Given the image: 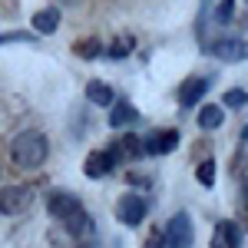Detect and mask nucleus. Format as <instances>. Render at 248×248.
Wrapping results in <instances>:
<instances>
[{
	"label": "nucleus",
	"mask_w": 248,
	"mask_h": 248,
	"mask_svg": "<svg viewBox=\"0 0 248 248\" xmlns=\"http://www.w3.org/2000/svg\"><path fill=\"white\" fill-rule=\"evenodd\" d=\"M10 155H14V162H17L20 169H37L50 155V139L40 129H23L10 142Z\"/></svg>",
	"instance_id": "f257e3e1"
},
{
	"label": "nucleus",
	"mask_w": 248,
	"mask_h": 248,
	"mask_svg": "<svg viewBox=\"0 0 248 248\" xmlns=\"http://www.w3.org/2000/svg\"><path fill=\"white\" fill-rule=\"evenodd\" d=\"M162 235H166V248H192L195 232H192L189 212H175V215L169 218V229L162 232Z\"/></svg>",
	"instance_id": "f03ea898"
},
{
	"label": "nucleus",
	"mask_w": 248,
	"mask_h": 248,
	"mask_svg": "<svg viewBox=\"0 0 248 248\" xmlns=\"http://www.w3.org/2000/svg\"><path fill=\"white\" fill-rule=\"evenodd\" d=\"M33 202V189L30 186H7L0 189V215H17Z\"/></svg>",
	"instance_id": "7ed1b4c3"
},
{
	"label": "nucleus",
	"mask_w": 248,
	"mask_h": 248,
	"mask_svg": "<svg viewBox=\"0 0 248 248\" xmlns=\"http://www.w3.org/2000/svg\"><path fill=\"white\" fill-rule=\"evenodd\" d=\"M209 53L218 57L222 63H238V60H248V43H242V40H235V37H222L218 43L209 46Z\"/></svg>",
	"instance_id": "20e7f679"
},
{
	"label": "nucleus",
	"mask_w": 248,
	"mask_h": 248,
	"mask_svg": "<svg viewBox=\"0 0 248 248\" xmlns=\"http://www.w3.org/2000/svg\"><path fill=\"white\" fill-rule=\"evenodd\" d=\"M116 215H119V222H126L129 229H136L139 222H142V215H146V199L142 195H123V202H119V209H116Z\"/></svg>",
	"instance_id": "39448f33"
},
{
	"label": "nucleus",
	"mask_w": 248,
	"mask_h": 248,
	"mask_svg": "<svg viewBox=\"0 0 248 248\" xmlns=\"http://www.w3.org/2000/svg\"><path fill=\"white\" fill-rule=\"evenodd\" d=\"M179 146V133L175 129H159V133H149L142 139V149L149 155H166Z\"/></svg>",
	"instance_id": "423d86ee"
},
{
	"label": "nucleus",
	"mask_w": 248,
	"mask_h": 248,
	"mask_svg": "<svg viewBox=\"0 0 248 248\" xmlns=\"http://www.w3.org/2000/svg\"><path fill=\"white\" fill-rule=\"evenodd\" d=\"M109 155H113V162H133V159H139V155H146V149H142V139L139 136H123V139H116L113 149H109Z\"/></svg>",
	"instance_id": "0eeeda50"
},
{
	"label": "nucleus",
	"mask_w": 248,
	"mask_h": 248,
	"mask_svg": "<svg viewBox=\"0 0 248 248\" xmlns=\"http://www.w3.org/2000/svg\"><path fill=\"white\" fill-rule=\"evenodd\" d=\"M79 205H83V202H79L73 192H50V195H46V209H50V215L60 218V222H63L73 209H79Z\"/></svg>",
	"instance_id": "6e6552de"
},
{
	"label": "nucleus",
	"mask_w": 248,
	"mask_h": 248,
	"mask_svg": "<svg viewBox=\"0 0 248 248\" xmlns=\"http://www.w3.org/2000/svg\"><path fill=\"white\" fill-rule=\"evenodd\" d=\"M63 229L70 232V235H77V238H90L93 235V218H90V212L79 205V209H73L63 218Z\"/></svg>",
	"instance_id": "1a4fd4ad"
},
{
	"label": "nucleus",
	"mask_w": 248,
	"mask_h": 248,
	"mask_svg": "<svg viewBox=\"0 0 248 248\" xmlns=\"http://www.w3.org/2000/svg\"><path fill=\"white\" fill-rule=\"evenodd\" d=\"M205 90H209V79H202V77H189L182 86H179V103L189 109V106H195L202 96H205Z\"/></svg>",
	"instance_id": "9d476101"
},
{
	"label": "nucleus",
	"mask_w": 248,
	"mask_h": 248,
	"mask_svg": "<svg viewBox=\"0 0 248 248\" xmlns=\"http://www.w3.org/2000/svg\"><path fill=\"white\" fill-rule=\"evenodd\" d=\"M242 245V232L235 222H222L212 235V248H238Z\"/></svg>",
	"instance_id": "9b49d317"
},
{
	"label": "nucleus",
	"mask_w": 248,
	"mask_h": 248,
	"mask_svg": "<svg viewBox=\"0 0 248 248\" xmlns=\"http://www.w3.org/2000/svg\"><path fill=\"white\" fill-rule=\"evenodd\" d=\"M113 166H116V162H113V155H109V153H90V155H86V162H83V172H86L90 179H103Z\"/></svg>",
	"instance_id": "f8f14e48"
},
{
	"label": "nucleus",
	"mask_w": 248,
	"mask_h": 248,
	"mask_svg": "<svg viewBox=\"0 0 248 248\" xmlns=\"http://www.w3.org/2000/svg\"><path fill=\"white\" fill-rule=\"evenodd\" d=\"M60 27V10L57 7H43L37 17H33V30L37 33H53Z\"/></svg>",
	"instance_id": "ddd939ff"
},
{
	"label": "nucleus",
	"mask_w": 248,
	"mask_h": 248,
	"mask_svg": "<svg viewBox=\"0 0 248 248\" xmlns=\"http://www.w3.org/2000/svg\"><path fill=\"white\" fill-rule=\"evenodd\" d=\"M136 119H139V109H136L133 103H116L113 116H109V126L119 129V126H129V123H136Z\"/></svg>",
	"instance_id": "4468645a"
},
{
	"label": "nucleus",
	"mask_w": 248,
	"mask_h": 248,
	"mask_svg": "<svg viewBox=\"0 0 248 248\" xmlns=\"http://www.w3.org/2000/svg\"><path fill=\"white\" fill-rule=\"evenodd\" d=\"M86 99L93 103V106H113V90L106 86V83H99V79H93L90 86H86Z\"/></svg>",
	"instance_id": "2eb2a0df"
},
{
	"label": "nucleus",
	"mask_w": 248,
	"mask_h": 248,
	"mask_svg": "<svg viewBox=\"0 0 248 248\" xmlns=\"http://www.w3.org/2000/svg\"><path fill=\"white\" fill-rule=\"evenodd\" d=\"M222 123H225L222 106H202V109H199V126H202V129H218Z\"/></svg>",
	"instance_id": "dca6fc26"
},
{
	"label": "nucleus",
	"mask_w": 248,
	"mask_h": 248,
	"mask_svg": "<svg viewBox=\"0 0 248 248\" xmlns=\"http://www.w3.org/2000/svg\"><path fill=\"white\" fill-rule=\"evenodd\" d=\"M73 53H77V57H83V60H96L99 53H103V43H99L96 37L77 40V43H73Z\"/></svg>",
	"instance_id": "f3484780"
},
{
	"label": "nucleus",
	"mask_w": 248,
	"mask_h": 248,
	"mask_svg": "<svg viewBox=\"0 0 248 248\" xmlns=\"http://www.w3.org/2000/svg\"><path fill=\"white\" fill-rule=\"evenodd\" d=\"M133 46H136L133 37H116L113 43H109V50H106V53H109L113 60H119V57H129V53H133Z\"/></svg>",
	"instance_id": "a211bd4d"
},
{
	"label": "nucleus",
	"mask_w": 248,
	"mask_h": 248,
	"mask_svg": "<svg viewBox=\"0 0 248 248\" xmlns=\"http://www.w3.org/2000/svg\"><path fill=\"white\" fill-rule=\"evenodd\" d=\"M195 179H199L205 189H212V186H215V159H205V162L195 169Z\"/></svg>",
	"instance_id": "6ab92c4d"
},
{
	"label": "nucleus",
	"mask_w": 248,
	"mask_h": 248,
	"mask_svg": "<svg viewBox=\"0 0 248 248\" xmlns=\"http://www.w3.org/2000/svg\"><path fill=\"white\" fill-rule=\"evenodd\" d=\"M222 103H225L229 109H242V106L248 103V93H245V90H225Z\"/></svg>",
	"instance_id": "aec40b11"
},
{
	"label": "nucleus",
	"mask_w": 248,
	"mask_h": 248,
	"mask_svg": "<svg viewBox=\"0 0 248 248\" xmlns=\"http://www.w3.org/2000/svg\"><path fill=\"white\" fill-rule=\"evenodd\" d=\"M33 33H30V30H10V33H0V46H3V43H33Z\"/></svg>",
	"instance_id": "412c9836"
},
{
	"label": "nucleus",
	"mask_w": 248,
	"mask_h": 248,
	"mask_svg": "<svg viewBox=\"0 0 248 248\" xmlns=\"http://www.w3.org/2000/svg\"><path fill=\"white\" fill-rule=\"evenodd\" d=\"M235 17V0H218L215 7V23H229Z\"/></svg>",
	"instance_id": "4be33fe9"
},
{
	"label": "nucleus",
	"mask_w": 248,
	"mask_h": 248,
	"mask_svg": "<svg viewBox=\"0 0 248 248\" xmlns=\"http://www.w3.org/2000/svg\"><path fill=\"white\" fill-rule=\"evenodd\" d=\"M142 248H166V235H162V232H153V235L146 238V245H142Z\"/></svg>",
	"instance_id": "5701e85b"
},
{
	"label": "nucleus",
	"mask_w": 248,
	"mask_h": 248,
	"mask_svg": "<svg viewBox=\"0 0 248 248\" xmlns=\"http://www.w3.org/2000/svg\"><path fill=\"white\" fill-rule=\"evenodd\" d=\"M242 139H248V126H245V129H242Z\"/></svg>",
	"instance_id": "b1692460"
},
{
	"label": "nucleus",
	"mask_w": 248,
	"mask_h": 248,
	"mask_svg": "<svg viewBox=\"0 0 248 248\" xmlns=\"http://www.w3.org/2000/svg\"><path fill=\"white\" fill-rule=\"evenodd\" d=\"M60 3H79V0H60Z\"/></svg>",
	"instance_id": "393cba45"
},
{
	"label": "nucleus",
	"mask_w": 248,
	"mask_h": 248,
	"mask_svg": "<svg viewBox=\"0 0 248 248\" xmlns=\"http://www.w3.org/2000/svg\"><path fill=\"white\" fill-rule=\"evenodd\" d=\"M245 202H248V182H245Z\"/></svg>",
	"instance_id": "a878e982"
}]
</instances>
